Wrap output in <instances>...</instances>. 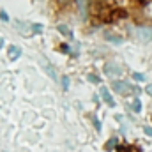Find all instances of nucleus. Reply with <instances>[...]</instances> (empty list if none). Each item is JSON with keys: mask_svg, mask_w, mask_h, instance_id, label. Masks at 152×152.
Wrapping results in <instances>:
<instances>
[{"mask_svg": "<svg viewBox=\"0 0 152 152\" xmlns=\"http://www.w3.org/2000/svg\"><path fill=\"white\" fill-rule=\"evenodd\" d=\"M112 88H113L115 92H118L120 96H129V94H133V85L131 83H127V81H113L112 83Z\"/></svg>", "mask_w": 152, "mask_h": 152, "instance_id": "nucleus-1", "label": "nucleus"}, {"mask_svg": "<svg viewBox=\"0 0 152 152\" xmlns=\"http://www.w3.org/2000/svg\"><path fill=\"white\" fill-rule=\"evenodd\" d=\"M104 71H106V75L112 76V78H117V76L122 75V67H120V64L118 62H106V66H104Z\"/></svg>", "mask_w": 152, "mask_h": 152, "instance_id": "nucleus-2", "label": "nucleus"}, {"mask_svg": "<svg viewBox=\"0 0 152 152\" xmlns=\"http://www.w3.org/2000/svg\"><path fill=\"white\" fill-rule=\"evenodd\" d=\"M136 36H138L140 41L149 42V41H152V28H149V27H138L136 28Z\"/></svg>", "mask_w": 152, "mask_h": 152, "instance_id": "nucleus-3", "label": "nucleus"}, {"mask_svg": "<svg viewBox=\"0 0 152 152\" xmlns=\"http://www.w3.org/2000/svg\"><path fill=\"white\" fill-rule=\"evenodd\" d=\"M20 55H21V50L18 48V46H9L7 48V57H9V60H18L20 58Z\"/></svg>", "mask_w": 152, "mask_h": 152, "instance_id": "nucleus-4", "label": "nucleus"}, {"mask_svg": "<svg viewBox=\"0 0 152 152\" xmlns=\"http://www.w3.org/2000/svg\"><path fill=\"white\" fill-rule=\"evenodd\" d=\"M101 96H103V99H104V103H106L108 106H115V101H113V97L110 96L108 88H101Z\"/></svg>", "mask_w": 152, "mask_h": 152, "instance_id": "nucleus-5", "label": "nucleus"}, {"mask_svg": "<svg viewBox=\"0 0 152 152\" xmlns=\"http://www.w3.org/2000/svg\"><path fill=\"white\" fill-rule=\"evenodd\" d=\"M118 147H120V145H118V138H112V140H108L106 145H104L106 151H113V149H118Z\"/></svg>", "mask_w": 152, "mask_h": 152, "instance_id": "nucleus-6", "label": "nucleus"}, {"mask_svg": "<svg viewBox=\"0 0 152 152\" xmlns=\"http://www.w3.org/2000/svg\"><path fill=\"white\" fill-rule=\"evenodd\" d=\"M58 32H62L64 36H67V37H73V34H71V30L66 27V25H58Z\"/></svg>", "mask_w": 152, "mask_h": 152, "instance_id": "nucleus-7", "label": "nucleus"}, {"mask_svg": "<svg viewBox=\"0 0 152 152\" xmlns=\"http://www.w3.org/2000/svg\"><path fill=\"white\" fill-rule=\"evenodd\" d=\"M117 152H136L131 145H120L118 149H117Z\"/></svg>", "mask_w": 152, "mask_h": 152, "instance_id": "nucleus-8", "label": "nucleus"}, {"mask_svg": "<svg viewBox=\"0 0 152 152\" xmlns=\"http://www.w3.org/2000/svg\"><path fill=\"white\" fill-rule=\"evenodd\" d=\"M133 108H134V112H136V113H140V112H142V103H140V99H138V97L133 101Z\"/></svg>", "mask_w": 152, "mask_h": 152, "instance_id": "nucleus-9", "label": "nucleus"}, {"mask_svg": "<svg viewBox=\"0 0 152 152\" xmlns=\"http://www.w3.org/2000/svg\"><path fill=\"white\" fill-rule=\"evenodd\" d=\"M126 16H127V12L122 11V9H117V11L113 12V18H126Z\"/></svg>", "mask_w": 152, "mask_h": 152, "instance_id": "nucleus-10", "label": "nucleus"}, {"mask_svg": "<svg viewBox=\"0 0 152 152\" xmlns=\"http://www.w3.org/2000/svg\"><path fill=\"white\" fill-rule=\"evenodd\" d=\"M106 37H110V41H112V42H117V44H120V42H122V39H120V37L112 36V34H106Z\"/></svg>", "mask_w": 152, "mask_h": 152, "instance_id": "nucleus-11", "label": "nucleus"}, {"mask_svg": "<svg viewBox=\"0 0 152 152\" xmlns=\"http://www.w3.org/2000/svg\"><path fill=\"white\" fill-rule=\"evenodd\" d=\"M46 73L51 76L53 80H57V75H55V71H53V67H51V66H46Z\"/></svg>", "mask_w": 152, "mask_h": 152, "instance_id": "nucleus-12", "label": "nucleus"}, {"mask_svg": "<svg viewBox=\"0 0 152 152\" xmlns=\"http://www.w3.org/2000/svg\"><path fill=\"white\" fill-rule=\"evenodd\" d=\"M88 81H92V83H101L99 76H96V75H88Z\"/></svg>", "mask_w": 152, "mask_h": 152, "instance_id": "nucleus-13", "label": "nucleus"}, {"mask_svg": "<svg viewBox=\"0 0 152 152\" xmlns=\"http://www.w3.org/2000/svg\"><path fill=\"white\" fill-rule=\"evenodd\" d=\"M32 32H34V34H41V32H42V27H41V25H37V23H36V25L32 27Z\"/></svg>", "mask_w": 152, "mask_h": 152, "instance_id": "nucleus-14", "label": "nucleus"}, {"mask_svg": "<svg viewBox=\"0 0 152 152\" xmlns=\"http://www.w3.org/2000/svg\"><path fill=\"white\" fill-rule=\"evenodd\" d=\"M133 78H134L136 81H145V76L140 75V73H134V75H133Z\"/></svg>", "mask_w": 152, "mask_h": 152, "instance_id": "nucleus-15", "label": "nucleus"}, {"mask_svg": "<svg viewBox=\"0 0 152 152\" xmlns=\"http://www.w3.org/2000/svg\"><path fill=\"white\" fill-rule=\"evenodd\" d=\"M62 87H64V88L69 87V76H64V78H62Z\"/></svg>", "mask_w": 152, "mask_h": 152, "instance_id": "nucleus-16", "label": "nucleus"}, {"mask_svg": "<svg viewBox=\"0 0 152 152\" xmlns=\"http://www.w3.org/2000/svg\"><path fill=\"white\" fill-rule=\"evenodd\" d=\"M145 92H147V96H152V83H149V85L145 87Z\"/></svg>", "mask_w": 152, "mask_h": 152, "instance_id": "nucleus-17", "label": "nucleus"}, {"mask_svg": "<svg viewBox=\"0 0 152 152\" xmlns=\"http://www.w3.org/2000/svg\"><path fill=\"white\" fill-rule=\"evenodd\" d=\"M0 20H4V21H7V20H9V16H7V12H4V11H2V12H0Z\"/></svg>", "mask_w": 152, "mask_h": 152, "instance_id": "nucleus-18", "label": "nucleus"}, {"mask_svg": "<svg viewBox=\"0 0 152 152\" xmlns=\"http://www.w3.org/2000/svg\"><path fill=\"white\" fill-rule=\"evenodd\" d=\"M94 126H96V129H97V131H101V124H99V120H97L96 117H94Z\"/></svg>", "mask_w": 152, "mask_h": 152, "instance_id": "nucleus-19", "label": "nucleus"}, {"mask_svg": "<svg viewBox=\"0 0 152 152\" xmlns=\"http://www.w3.org/2000/svg\"><path fill=\"white\" fill-rule=\"evenodd\" d=\"M145 133L147 134H152V127H145Z\"/></svg>", "mask_w": 152, "mask_h": 152, "instance_id": "nucleus-20", "label": "nucleus"}, {"mask_svg": "<svg viewBox=\"0 0 152 152\" xmlns=\"http://www.w3.org/2000/svg\"><path fill=\"white\" fill-rule=\"evenodd\" d=\"M138 2H142V4H145V2H149V0H138Z\"/></svg>", "mask_w": 152, "mask_h": 152, "instance_id": "nucleus-21", "label": "nucleus"}, {"mask_svg": "<svg viewBox=\"0 0 152 152\" xmlns=\"http://www.w3.org/2000/svg\"><path fill=\"white\" fill-rule=\"evenodd\" d=\"M0 46H2V39H0Z\"/></svg>", "mask_w": 152, "mask_h": 152, "instance_id": "nucleus-22", "label": "nucleus"}]
</instances>
